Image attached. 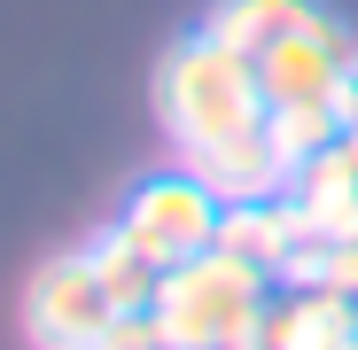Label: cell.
<instances>
[{"label": "cell", "mask_w": 358, "mask_h": 350, "mask_svg": "<svg viewBox=\"0 0 358 350\" xmlns=\"http://www.w3.org/2000/svg\"><path fill=\"white\" fill-rule=\"evenodd\" d=\"M218 218H226V203H218V187L203 180L195 163H171V171L133 180L125 210H117V226H125L164 272H171L179 257H203V249L218 242Z\"/></svg>", "instance_id": "cell-4"}, {"label": "cell", "mask_w": 358, "mask_h": 350, "mask_svg": "<svg viewBox=\"0 0 358 350\" xmlns=\"http://www.w3.org/2000/svg\"><path fill=\"white\" fill-rule=\"evenodd\" d=\"M265 78H257V54L226 47L210 31H187L164 47L156 63V125L171 140V156H203V148H226L265 125Z\"/></svg>", "instance_id": "cell-1"}, {"label": "cell", "mask_w": 358, "mask_h": 350, "mask_svg": "<svg viewBox=\"0 0 358 350\" xmlns=\"http://www.w3.org/2000/svg\"><path fill=\"white\" fill-rule=\"evenodd\" d=\"M109 312H117V296L101 288V272H94L86 249L47 257V265L31 272V288H24V327H31L39 350H86V342L109 327Z\"/></svg>", "instance_id": "cell-5"}, {"label": "cell", "mask_w": 358, "mask_h": 350, "mask_svg": "<svg viewBox=\"0 0 358 350\" xmlns=\"http://www.w3.org/2000/svg\"><path fill=\"white\" fill-rule=\"evenodd\" d=\"M171 335H164V319H156V304H125V312H109V327L86 342V350H164Z\"/></svg>", "instance_id": "cell-12"}, {"label": "cell", "mask_w": 358, "mask_h": 350, "mask_svg": "<svg viewBox=\"0 0 358 350\" xmlns=\"http://www.w3.org/2000/svg\"><path fill=\"white\" fill-rule=\"evenodd\" d=\"M296 203H304V226H312V242L335 249V242H358V163L343 148H320L304 171H296Z\"/></svg>", "instance_id": "cell-9"}, {"label": "cell", "mask_w": 358, "mask_h": 350, "mask_svg": "<svg viewBox=\"0 0 358 350\" xmlns=\"http://www.w3.org/2000/svg\"><path fill=\"white\" fill-rule=\"evenodd\" d=\"M250 350H358V296H343V288H288V296H273Z\"/></svg>", "instance_id": "cell-7"}, {"label": "cell", "mask_w": 358, "mask_h": 350, "mask_svg": "<svg viewBox=\"0 0 358 350\" xmlns=\"http://www.w3.org/2000/svg\"><path fill=\"white\" fill-rule=\"evenodd\" d=\"M164 350H179V342H164Z\"/></svg>", "instance_id": "cell-14"}, {"label": "cell", "mask_w": 358, "mask_h": 350, "mask_svg": "<svg viewBox=\"0 0 358 350\" xmlns=\"http://www.w3.org/2000/svg\"><path fill=\"white\" fill-rule=\"evenodd\" d=\"M179 163H195L203 180L218 187V203H257V195H288V187H296V163L280 156L273 125L226 140V148H203V156H179Z\"/></svg>", "instance_id": "cell-8"}, {"label": "cell", "mask_w": 358, "mask_h": 350, "mask_svg": "<svg viewBox=\"0 0 358 350\" xmlns=\"http://www.w3.org/2000/svg\"><path fill=\"white\" fill-rule=\"evenodd\" d=\"M288 288H343V296H358V242H335V249L312 242V257L296 265Z\"/></svg>", "instance_id": "cell-13"}, {"label": "cell", "mask_w": 358, "mask_h": 350, "mask_svg": "<svg viewBox=\"0 0 358 350\" xmlns=\"http://www.w3.org/2000/svg\"><path fill=\"white\" fill-rule=\"evenodd\" d=\"M320 16H327L320 0H218V8L203 16V31L226 39V47H242V54H265V47H280L288 31L320 24Z\"/></svg>", "instance_id": "cell-10"}, {"label": "cell", "mask_w": 358, "mask_h": 350, "mask_svg": "<svg viewBox=\"0 0 358 350\" xmlns=\"http://www.w3.org/2000/svg\"><path fill=\"white\" fill-rule=\"evenodd\" d=\"M273 272L234 257V249H203V257H179L156 288V319L179 350H250L265 312H273Z\"/></svg>", "instance_id": "cell-2"}, {"label": "cell", "mask_w": 358, "mask_h": 350, "mask_svg": "<svg viewBox=\"0 0 358 350\" xmlns=\"http://www.w3.org/2000/svg\"><path fill=\"white\" fill-rule=\"evenodd\" d=\"M86 257H94V272H101V288L117 296V312L125 304H156V288H164V265L133 242L125 226H109V233H94L86 242Z\"/></svg>", "instance_id": "cell-11"}, {"label": "cell", "mask_w": 358, "mask_h": 350, "mask_svg": "<svg viewBox=\"0 0 358 350\" xmlns=\"http://www.w3.org/2000/svg\"><path fill=\"white\" fill-rule=\"evenodd\" d=\"M218 249L265 265L280 288L296 280V265L312 257V226H304V203L296 195H257V203H226L218 218Z\"/></svg>", "instance_id": "cell-6"}, {"label": "cell", "mask_w": 358, "mask_h": 350, "mask_svg": "<svg viewBox=\"0 0 358 350\" xmlns=\"http://www.w3.org/2000/svg\"><path fill=\"white\" fill-rule=\"evenodd\" d=\"M257 78H265V109H335L343 125H358V39L343 31V16H320L280 47H265Z\"/></svg>", "instance_id": "cell-3"}]
</instances>
